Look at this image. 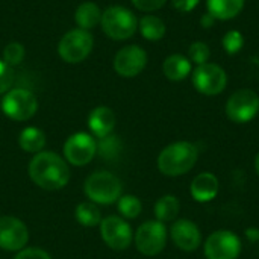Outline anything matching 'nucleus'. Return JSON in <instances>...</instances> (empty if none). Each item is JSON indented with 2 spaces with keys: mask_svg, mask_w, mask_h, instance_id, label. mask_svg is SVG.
I'll return each mask as SVG.
<instances>
[{
  "mask_svg": "<svg viewBox=\"0 0 259 259\" xmlns=\"http://www.w3.org/2000/svg\"><path fill=\"white\" fill-rule=\"evenodd\" d=\"M29 241L26 225L12 215L0 217V249L6 252H20Z\"/></svg>",
  "mask_w": 259,
  "mask_h": 259,
  "instance_id": "nucleus-14",
  "label": "nucleus"
},
{
  "mask_svg": "<svg viewBox=\"0 0 259 259\" xmlns=\"http://www.w3.org/2000/svg\"><path fill=\"white\" fill-rule=\"evenodd\" d=\"M199 3H200V0H171V6L178 12H182V14L194 11L199 6Z\"/></svg>",
  "mask_w": 259,
  "mask_h": 259,
  "instance_id": "nucleus-33",
  "label": "nucleus"
},
{
  "mask_svg": "<svg viewBox=\"0 0 259 259\" xmlns=\"http://www.w3.org/2000/svg\"><path fill=\"white\" fill-rule=\"evenodd\" d=\"M219 190H220V182L217 176L209 171H203L197 175L190 185L191 197L199 203H208L214 200L219 194Z\"/></svg>",
  "mask_w": 259,
  "mask_h": 259,
  "instance_id": "nucleus-16",
  "label": "nucleus"
},
{
  "mask_svg": "<svg viewBox=\"0 0 259 259\" xmlns=\"http://www.w3.org/2000/svg\"><path fill=\"white\" fill-rule=\"evenodd\" d=\"M100 26L108 38L115 41H124L135 35L138 29V18L131 9L120 5H114L102 12Z\"/></svg>",
  "mask_w": 259,
  "mask_h": 259,
  "instance_id": "nucleus-3",
  "label": "nucleus"
},
{
  "mask_svg": "<svg viewBox=\"0 0 259 259\" xmlns=\"http://www.w3.org/2000/svg\"><path fill=\"white\" fill-rule=\"evenodd\" d=\"M121 141L115 135H108L105 138H100L97 143V153L105 159H115L121 153Z\"/></svg>",
  "mask_w": 259,
  "mask_h": 259,
  "instance_id": "nucleus-26",
  "label": "nucleus"
},
{
  "mask_svg": "<svg viewBox=\"0 0 259 259\" xmlns=\"http://www.w3.org/2000/svg\"><path fill=\"white\" fill-rule=\"evenodd\" d=\"M246 237H247V240H250L252 243H256V241H259V229H256V228H249V229H246Z\"/></svg>",
  "mask_w": 259,
  "mask_h": 259,
  "instance_id": "nucleus-35",
  "label": "nucleus"
},
{
  "mask_svg": "<svg viewBox=\"0 0 259 259\" xmlns=\"http://www.w3.org/2000/svg\"><path fill=\"white\" fill-rule=\"evenodd\" d=\"M115 114L108 106H97L88 115V127L96 138H105L112 134L115 127Z\"/></svg>",
  "mask_w": 259,
  "mask_h": 259,
  "instance_id": "nucleus-17",
  "label": "nucleus"
},
{
  "mask_svg": "<svg viewBox=\"0 0 259 259\" xmlns=\"http://www.w3.org/2000/svg\"><path fill=\"white\" fill-rule=\"evenodd\" d=\"M215 18L209 14V12H205L202 17H200V26L203 27V29H211L214 24H215Z\"/></svg>",
  "mask_w": 259,
  "mask_h": 259,
  "instance_id": "nucleus-34",
  "label": "nucleus"
},
{
  "mask_svg": "<svg viewBox=\"0 0 259 259\" xmlns=\"http://www.w3.org/2000/svg\"><path fill=\"white\" fill-rule=\"evenodd\" d=\"M167 238L168 232L165 223L149 220L137 229L134 235V243L137 250L144 256H156L165 249Z\"/></svg>",
  "mask_w": 259,
  "mask_h": 259,
  "instance_id": "nucleus-7",
  "label": "nucleus"
},
{
  "mask_svg": "<svg viewBox=\"0 0 259 259\" xmlns=\"http://www.w3.org/2000/svg\"><path fill=\"white\" fill-rule=\"evenodd\" d=\"M131 2L138 11H143V12L158 11L167 3V0H131Z\"/></svg>",
  "mask_w": 259,
  "mask_h": 259,
  "instance_id": "nucleus-32",
  "label": "nucleus"
},
{
  "mask_svg": "<svg viewBox=\"0 0 259 259\" xmlns=\"http://www.w3.org/2000/svg\"><path fill=\"white\" fill-rule=\"evenodd\" d=\"M146 65L147 52L137 44L121 47L114 58V70L121 77H135L146 68Z\"/></svg>",
  "mask_w": 259,
  "mask_h": 259,
  "instance_id": "nucleus-13",
  "label": "nucleus"
},
{
  "mask_svg": "<svg viewBox=\"0 0 259 259\" xmlns=\"http://www.w3.org/2000/svg\"><path fill=\"white\" fill-rule=\"evenodd\" d=\"M2 111L14 121L30 120L38 111L36 96L26 88H11L2 99Z\"/></svg>",
  "mask_w": 259,
  "mask_h": 259,
  "instance_id": "nucleus-6",
  "label": "nucleus"
},
{
  "mask_svg": "<svg viewBox=\"0 0 259 259\" xmlns=\"http://www.w3.org/2000/svg\"><path fill=\"white\" fill-rule=\"evenodd\" d=\"M194 88L203 96H219L228 87V73L223 67L214 62L196 65L191 71Z\"/></svg>",
  "mask_w": 259,
  "mask_h": 259,
  "instance_id": "nucleus-8",
  "label": "nucleus"
},
{
  "mask_svg": "<svg viewBox=\"0 0 259 259\" xmlns=\"http://www.w3.org/2000/svg\"><path fill=\"white\" fill-rule=\"evenodd\" d=\"M222 46L228 55H237L244 47V36L240 30L232 29V30L226 32V35L222 38Z\"/></svg>",
  "mask_w": 259,
  "mask_h": 259,
  "instance_id": "nucleus-27",
  "label": "nucleus"
},
{
  "mask_svg": "<svg viewBox=\"0 0 259 259\" xmlns=\"http://www.w3.org/2000/svg\"><path fill=\"white\" fill-rule=\"evenodd\" d=\"M255 171H256V175L259 176V152L256 153V156H255Z\"/></svg>",
  "mask_w": 259,
  "mask_h": 259,
  "instance_id": "nucleus-36",
  "label": "nucleus"
},
{
  "mask_svg": "<svg viewBox=\"0 0 259 259\" xmlns=\"http://www.w3.org/2000/svg\"><path fill=\"white\" fill-rule=\"evenodd\" d=\"M97 155V141L87 132H76L70 135L64 144V158L74 167L90 164Z\"/></svg>",
  "mask_w": 259,
  "mask_h": 259,
  "instance_id": "nucleus-11",
  "label": "nucleus"
},
{
  "mask_svg": "<svg viewBox=\"0 0 259 259\" xmlns=\"http://www.w3.org/2000/svg\"><path fill=\"white\" fill-rule=\"evenodd\" d=\"M241 240L232 231L220 229L212 232L203 246L206 259H237L241 253Z\"/></svg>",
  "mask_w": 259,
  "mask_h": 259,
  "instance_id": "nucleus-10",
  "label": "nucleus"
},
{
  "mask_svg": "<svg viewBox=\"0 0 259 259\" xmlns=\"http://www.w3.org/2000/svg\"><path fill=\"white\" fill-rule=\"evenodd\" d=\"M181 211V202L173 194H165L155 203V217L158 222H175Z\"/></svg>",
  "mask_w": 259,
  "mask_h": 259,
  "instance_id": "nucleus-23",
  "label": "nucleus"
},
{
  "mask_svg": "<svg viewBox=\"0 0 259 259\" xmlns=\"http://www.w3.org/2000/svg\"><path fill=\"white\" fill-rule=\"evenodd\" d=\"M117 209H118V212H120V215L123 219L134 220V219H137L141 214L143 203H141V200L137 196L126 194V196H121L117 200Z\"/></svg>",
  "mask_w": 259,
  "mask_h": 259,
  "instance_id": "nucleus-25",
  "label": "nucleus"
},
{
  "mask_svg": "<svg viewBox=\"0 0 259 259\" xmlns=\"http://www.w3.org/2000/svg\"><path fill=\"white\" fill-rule=\"evenodd\" d=\"M46 141H47L46 134L39 127H35V126L24 127L18 135L20 149L33 155L42 152V149L46 147Z\"/></svg>",
  "mask_w": 259,
  "mask_h": 259,
  "instance_id": "nucleus-21",
  "label": "nucleus"
},
{
  "mask_svg": "<svg viewBox=\"0 0 259 259\" xmlns=\"http://www.w3.org/2000/svg\"><path fill=\"white\" fill-rule=\"evenodd\" d=\"M29 176L32 182L47 191H56L70 182L71 173L68 162L55 152H39L29 162Z\"/></svg>",
  "mask_w": 259,
  "mask_h": 259,
  "instance_id": "nucleus-1",
  "label": "nucleus"
},
{
  "mask_svg": "<svg viewBox=\"0 0 259 259\" xmlns=\"http://www.w3.org/2000/svg\"><path fill=\"white\" fill-rule=\"evenodd\" d=\"M138 27H140L143 38L147 41H159L165 36V32H167L164 20L153 14H147L141 17L138 21Z\"/></svg>",
  "mask_w": 259,
  "mask_h": 259,
  "instance_id": "nucleus-22",
  "label": "nucleus"
},
{
  "mask_svg": "<svg viewBox=\"0 0 259 259\" xmlns=\"http://www.w3.org/2000/svg\"><path fill=\"white\" fill-rule=\"evenodd\" d=\"M94 47V36L90 30L71 29L58 42V55L67 64H79L85 61Z\"/></svg>",
  "mask_w": 259,
  "mask_h": 259,
  "instance_id": "nucleus-5",
  "label": "nucleus"
},
{
  "mask_svg": "<svg viewBox=\"0 0 259 259\" xmlns=\"http://www.w3.org/2000/svg\"><path fill=\"white\" fill-rule=\"evenodd\" d=\"M170 238L175 246L184 252H194L202 244V232L199 226L188 219L176 220L170 228Z\"/></svg>",
  "mask_w": 259,
  "mask_h": 259,
  "instance_id": "nucleus-15",
  "label": "nucleus"
},
{
  "mask_svg": "<svg viewBox=\"0 0 259 259\" xmlns=\"http://www.w3.org/2000/svg\"><path fill=\"white\" fill-rule=\"evenodd\" d=\"M24 56H26V50H24V46L21 42L12 41V42L6 44L3 49V61L11 67L21 64Z\"/></svg>",
  "mask_w": 259,
  "mask_h": 259,
  "instance_id": "nucleus-29",
  "label": "nucleus"
},
{
  "mask_svg": "<svg viewBox=\"0 0 259 259\" xmlns=\"http://www.w3.org/2000/svg\"><path fill=\"white\" fill-rule=\"evenodd\" d=\"M14 259H52V256L39 247H24L17 252Z\"/></svg>",
  "mask_w": 259,
  "mask_h": 259,
  "instance_id": "nucleus-31",
  "label": "nucleus"
},
{
  "mask_svg": "<svg viewBox=\"0 0 259 259\" xmlns=\"http://www.w3.org/2000/svg\"><path fill=\"white\" fill-rule=\"evenodd\" d=\"M226 115L231 121L244 124L252 121L259 112V96L253 90L241 88L228 99Z\"/></svg>",
  "mask_w": 259,
  "mask_h": 259,
  "instance_id": "nucleus-9",
  "label": "nucleus"
},
{
  "mask_svg": "<svg viewBox=\"0 0 259 259\" xmlns=\"http://www.w3.org/2000/svg\"><path fill=\"white\" fill-rule=\"evenodd\" d=\"M83 193L93 203L111 205L121 197L123 184L111 171H94L85 179Z\"/></svg>",
  "mask_w": 259,
  "mask_h": 259,
  "instance_id": "nucleus-4",
  "label": "nucleus"
},
{
  "mask_svg": "<svg viewBox=\"0 0 259 259\" xmlns=\"http://www.w3.org/2000/svg\"><path fill=\"white\" fill-rule=\"evenodd\" d=\"M193 71V64L188 56L181 53H173L167 56L162 62V73L171 82H181L187 79Z\"/></svg>",
  "mask_w": 259,
  "mask_h": 259,
  "instance_id": "nucleus-18",
  "label": "nucleus"
},
{
  "mask_svg": "<svg viewBox=\"0 0 259 259\" xmlns=\"http://www.w3.org/2000/svg\"><path fill=\"white\" fill-rule=\"evenodd\" d=\"M102 20V11L97 3L94 2H83L77 6L74 12V21L79 29L91 30L97 24H100Z\"/></svg>",
  "mask_w": 259,
  "mask_h": 259,
  "instance_id": "nucleus-20",
  "label": "nucleus"
},
{
  "mask_svg": "<svg viewBox=\"0 0 259 259\" xmlns=\"http://www.w3.org/2000/svg\"><path fill=\"white\" fill-rule=\"evenodd\" d=\"M246 0H206L208 12L215 20H232L241 14Z\"/></svg>",
  "mask_w": 259,
  "mask_h": 259,
  "instance_id": "nucleus-19",
  "label": "nucleus"
},
{
  "mask_svg": "<svg viewBox=\"0 0 259 259\" xmlns=\"http://www.w3.org/2000/svg\"><path fill=\"white\" fill-rule=\"evenodd\" d=\"M209 56H211L209 46L203 41H194L188 47V59L191 61V64L203 65V64L209 62Z\"/></svg>",
  "mask_w": 259,
  "mask_h": 259,
  "instance_id": "nucleus-28",
  "label": "nucleus"
},
{
  "mask_svg": "<svg viewBox=\"0 0 259 259\" xmlns=\"http://www.w3.org/2000/svg\"><path fill=\"white\" fill-rule=\"evenodd\" d=\"M100 235L105 244L112 250H126L134 241V232L131 225L118 215H109L100 222Z\"/></svg>",
  "mask_w": 259,
  "mask_h": 259,
  "instance_id": "nucleus-12",
  "label": "nucleus"
},
{
  "mask_svg": "<svg viewBox=\"0 0 259 259\" xmlns=\"http://www.w3.org/2000/svg\"><path fill=\"white\" fill-rule=\"evenodd\" d=\"M14 82L12 67L8 65L3 59H0V94H5L11 90Z\"/></svg>",
  "mask_w": 259,
  "mask_h": 259,
  "instance_id": "nucleus-30",
  "label": "nucleus"
},
{
  "mask_svg": "<svg viewBox=\"0 0 259 259\" xmlns=\"http://www.w3.org/2000/svg\"><path fill=\"white\" fill-rule=\"evenodd\" d=\"M199 147L190 141H176L168 144L158 155V170L168 178L188 173L199 159Z\"/></svg>",
  "mask_w": 259,
  "mask_h": 259,
  "instance_id": "nucleus-2",
  "label": "nucleus"
},
{
  "mask_svg": "<svg viewBox=\"0 0 259 259\" xmlns=\"http://www.w3.org/2000/svg\"><path fill=\"white\" fill-rule=\"evenodd\" d=\"M74 217H76L77 223L85 226V228H96L102 222L100 209L93 202H82V203H79L76 206Z\"/></svg>",
  "mask_w": 259,
  "mask_h": 259,
  "instance_id": "nucleus-24",
  "label": "nucleus"
}]
</instances>
